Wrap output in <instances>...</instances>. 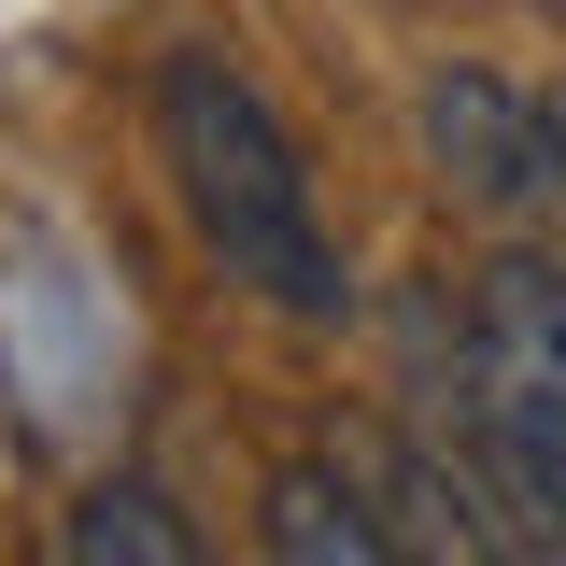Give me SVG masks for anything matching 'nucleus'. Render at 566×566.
I'll return each mask as SVG.
<instances>
[{
	"label": "nucleus",
	"mask_w": 566,
	"mask_h": 566,
	"mask_svg": "<svg viewBox=\"0 0 566 566\" xmlns=\"http://www.w3.org/2000/svg\"><path fill=\"white\" fill-rule=\"evenodd\" d=\"M453 424H468V482L510 510V538L566 566V270H538V255L468 270Z\"/></svg>",
	"instance_id": "f03ea898"
},
{
	"label": "nucleus",
	"mask_w": 566,
	"mask_h": 566,
	"mask_svg": "<svg viewBox=\"0 0 566 566\" xmlns=\"http://www.w3.org/2000/svg\"><path fill=\"white\" fill-rule=\"evenodd\" d=\"M270 566H397V538H382V510L340 468H283L270 482Z\"/></svg>",
	"instance_id": "39448f33"
},
{
	"label": "nucleus",
	"mask_w": 566,
	"mask_h": 566,
	"mask_svg": "<svg viewBox=\"0 0 566 566\" xmlns=\"http://www.w3.org/2000/svg\"><path fill=\"white\" fill-rule=\"evenodd\" d=\"M424 142L468 170V199L524 212V199H566L553 185V128H538V99H510V85H482V71H439L424 85Z\"/></svg>",
	"instance_id": "20e7f679"
},
{
	"label": "nucleus",
	"mask_w": 566,
	"mask_h": 566,
	"mask_svg": "<svg viewBox=\"0 0 566 566\" xmlns=\"http://www.w3.org/2000/svg\"><path fill=\"white\" fill-rule=\"evenodd\" d=\"M71 566H199V538H185L142 482H85L71 495Z\"/></svg>",
	"instance_id": "423d86ee"
},
{
	"label": "nucleus",
	"mask_w": 566,
	"mask_h": 566,
	"mask_svg": "<svg viewBox=\"0 0 566 566\" xmlns=\"http://www.w3.org/2000/svg\"><path fill=\"white\" fill-rule=\"evenodd\" d=\"M538 128H553V185H566V99H538Z\"/></svg>",
	"instance_id": "0eeeda50"
},
{
	"label": "nucleus",
	"mask_w": 566,
	"mask_h": 566,
	"mask_svg": "<svg viewBox=\"0 0 566 566\" xmlns=\"http://www.w3.org/2000/svg\"><path fill=\"white\" fill-rule=\"evenodd\" d=\"M368 510H382V538H397V566H538L524 538H510V510H495L439 439H382L368 453Z\"/></svg>",
	"instance_id": "7ed1b4c3"
},
{
	"label": "nucleus",
	"mask_w": 566,
	"mask_h": 566,
	"mask_svg": "<svg viewBox=\"0 0 566 566\" xmlns=\"http://www.w3.org/2000/svg\"><path fill=\"white\" fill-rule=\"evenodd\" d=\"M156 156H170V199L199 227V255L255 312H283V326H340L354 312V255L326 227V185H312L297 128L270 114V85L227 43H170L156 57Z\"/></svg>",
	"instance_id": "f257e3e1"
}]
</instances>
